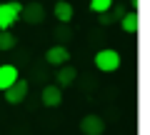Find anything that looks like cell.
Instances as JSON below:
<instances>
[{
	"label": "cell",
	"instance_id": "obj_11",
	"mask_svg": "<svg viewBox=\"0 0 150 135\" xmlns=\"http://www.w3.org/2000/svg\"><path fill=\"white\" fill-rule=\"evenodd\" d=\"M120 25H123V30L125 33H130V35H133V33H138V13H125L123 18H120Z\"/></svg>",
	"mask_w": 150,
	"mask_h": 135
},
{
	"label": "cell",
	"instance_id": "obj_6",
	"mask_svg": "<svg viewBox=\"0 0 150 135\" xmlns=\"http://www.w3.org/2000/svg\"><path fill=\"white\" fill-rule=\"evenodd\" d=\"M25 95H28V83H25V80H18V83H13V85L5 90V100H8L10 105L23 103V100H25Z\"/></svg>",
	"mask_w": 150,
	"mask_h": 135
},
{
	"label": "cell",
	"instance_id": "obj_3",
	"mask_svg": "<svg viewBox=\"0 0 150 135\" xmlns=\"http://www.w3.org/2000/svg\"><path fill=\"white\" fill-rule=\"evenodd\" d=\"M20 20H25L28 25L43 23L45 20V8L40 5V3H28V5H23V10H20Z\"/></svg>",
	"mask_w": 150,
	"mask_h": 135
},
{
	"label": "cell",
	"instance_id": "obj_7",
	"mask_svg": "<svg viewBox=\"0 0 150 135\" xmlns=\"http://www.w3.org/2000/svg\"><path fill=\"white\" fill-rule=\"evenodd\" d=\"M75 78H78V70H75L73 65H60V70L55 73V85L63 90V88H68V85H73L75 83Z\"/></svg>",
	"mask_w": 150,
	"mask_h": 135
},
{
	"label": "cell",
	"instance_id": "obj_8",
	"mask_svg": "<svg viewBox=\"0 0 150 135\" xmlns=\"http://www.w3.org/2000/svg\"><path fill=\"white\" fill-rule=\"evenodd\" d=\"M18 80H20V75H18L15 65H0V90L3 93H5L13 83H18Z\"/></svg>",
	"mask_w": 150,
	"mask_h": 135
},
{
	"label": "cell",
	"instance_id": "obj_9",
	"mask_svg": "<svg viewBox=\"0 0 150 135\" xmlns=\"http://www.w3.org/2000/svg\"><path fill=\"white\" fill-rule=\"evenodd\" d=\"M40 98H43V105H48V108H58V105L63 103V90H60L58 85H45Z\"/></svg>",
	"mask_w": 150,
	"mask_h": 135
},
{
	"label": "cell",
	"instance_id": "obj_13",
	"mask_svg": "<svg viewBox=\"0 0 150 135\" xmlns=\"http://www.w3.org/2000/svg\"><path fill=\"white\" fill-rule=\"evenodd\" d=\"M110 8H112V0H90V10L98 13V15L100 13H108Z\"/></svg>",
	"mask_w": 150,
	"mask_h": 135
},
{
	"label": "cell",
	"instance_id": "obj_15",
	"mask_svg": "<svg viewBox=\"0 0 150 135\" xmlns=\"http://www.w3.org/2000/svg\"><path fill=\"white\" fill-rule=\"evenodd\" d=\"M110 10H112V13H110V15H112V23H115V20H120V18H123L125 13H128V10H125V5H112Z\"/></svg>",
	"mask_w": 150,
	"mask_h": 135
},
{
	"label": "cell",
	"instance_id": "obj_1",
	"mask_svg": "<svg viewBox=\"0 0 150 135\" xmlns=\"http://www.w3.org/2000/svg\"><path fill=\"white\" fill-rule=\"evenodd\" d=\"M95 68L100 73H115L120 68V53L112 48H105V50H98L95 53Z\"/></svg>",
	"mask_w": 150,
	"mask_h": 135
},
{
	"label": "cell",
	"instance_id": "obj_2",
	"mask_svg": "<svg viewBox=\"0 0 150 135\" xmlns=\"http://www.w3.org/2000/svg\"><path fill=\"white\" fill-rule=\"evenodd\" d=\"M23 3L13 0V3H0V30H10L18 20H20Z\"/></svg>",
	"mask_w": 150,
	"mask_h": 135
},
{
	"label": "cell",
	"instance_id": "obj_14",
	"mask_svg": "<svg viewBox=\"0 0 150 135\" xmlns=\"http://www.w3.org/2000/svg\"><path fill=\"white\" fill-rule=\"evenodd\" d=\"M55 38L60 40V45H65L68 40H73V30H70L68 25H60L58 30H55Z\"/></svg>",
	"mask_w": 150,
	"mask_h": 135
},
{
	"label": "cell",
	"instance_id": "obj_16",
	"mask_svg": "<svg viewBox=\"0 0 150 135\" xmlns=\"http://www.w3.org/2000/svg\"><path fill=\"white\" fill-rule=\"evenodd\" d=\"M98 23H100V25H112V15H110V10H108V13H100V15H98Z\"/></svg>",
	"mask_w": 150,
	"mask_h": 135
},
{
	"label": "cell",
	"instance_id": "obj_5",
	"mask_svg": "<svg viewBox=\"0 0 150 135\" xmlns=\"http://www.w3.org/2000/svg\"><path fill=\"white\" fill-rule=\"evenodd\" d=\"M70 60V53L65 45H53V48L45 50V63L48 65H65Z\"/></svg>",
	"mask_w": 150,
	"mask_h": 135
},
{
	"label": "cell",
	"instance_id": "obj_12",
	"mask_svg": "<svg viewBox=\"0 0 150 135\" xmlns=\"http://www.w3.org/2000/svg\"><path fill=\"white\" fill-rule=\"evenodd\" d=\"M18 45V38L13 35L10 30H0V53H8Z\"/></svg>",
	"mask_w": 150,
	"mask_h": 135
},
{
	"label": "cell",
	"instance_id": "obj_4",
	"mask_svg": "<svg viewBox=\"0 0 150 135\" xmlns=\"http://www.w3.org/2000/svg\"><path fill=\"white\" fill-rule=\"evenodd\" d=\"M80 133L83 135H103L105 133V123L98 115H85L80 120Z\"/></svg>",
	"mask_w": 150,
	"mask_h": 135
},
{
	"label": "cell",
	"instance_id": "obj_10",
	"mask_svg": "<svg viewBox=\"0 0 150 135\" xmlns=\"http://www.w3.org/2000/svg\"><path fill=\"white\" fill-rule=\"evenodd\" d=\"M73 5H70V3H65V0H58V3H55V8H53V15L58 18L60 23H63V25H68L70 20H73Z\"/></svg>",
	"mask_w": 150,
	"mask_h": 135
}]
</instances>
